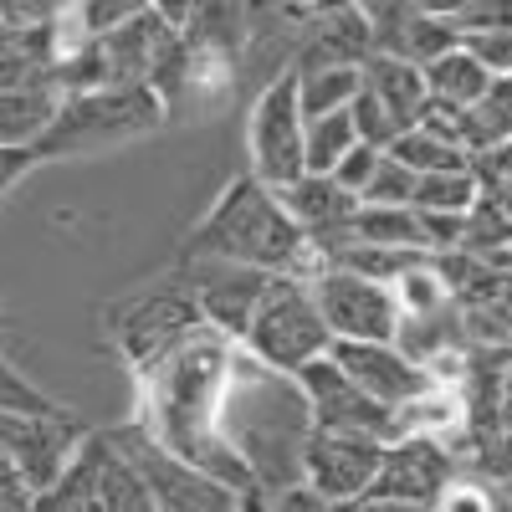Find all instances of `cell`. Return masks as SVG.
Instances as JSON below:
<instances>
[{"mask_svg": "<svg viewBox=\"0 0 512 512\" xmlns=\"http://www.w3.org/2000/svg\"><path fill=\"white\" fill-rule=\"evenodd\" d=\"M236 344L216 328H195L169 354L134 369V431L195 472L241 492L246 512H267L272 497L246 477V466L221 441V395Z\"/></svg>", "mask_w": 512, "mask_h": 512, "instance_id": "6da1fadb", "label": "cell"}, {"mask_svg": "<svg viewBox=\"0 0 512 512\" xmlns=\"http://www.w3.org/2000/svg\"><path fill=\"white\" fill-rule=\"evenodd\" d=\"M313 431L318 420L297 374L267 369L262 359H251L236 344L226 395H221V441L246 466V477L267 497L303 487V456H308Z\"/></svg>", "mask_w": 512, "mask_h": 512, "instance_id": "7a4b0ae2", "label": "cell"}, {"mask_svg": "<svg viewBox=\"0 0 512 512\" xmlns=\"http://www.w3.org/2000/svg\"><path fill=\"white\" fill-rule=\"evenodd\" d=\"M180 262H236L251 272H267V277H313L318 272L313 241L297 231L282 195L256 180L251 169L216 195V205L185 236Z\"/></svg>", "mask_w": 512, "mask_h": 512, "instance_id": "3957f363", "label": "cell"}, {"mask_svg": "<svg viewBox=\"0 0 512 512\" xmlns=\"http://www.w3.org/2000/svg\"><path fill=\"white\" fill-rule=\"evenodd\" d=\"M169 123V108L154 88H93L67 93L52 134L36 144V164L52 159H93L123 144H139Z\"/></svg>", "mask_w": 512, "mask_h": 512, "instance_id": "277c9868", "label": "cell"}, {"mask_svg": "<svg viewBox=\"0 0 512 512\" xmlns=\"http://www.w3.org/2000/svg\"><path fill=\"white\" fill-rule=\"evenodd\" d=\"M241 349L251 359H262L267 369L282 374H303L308 364L333 354V333L318 313V297L308 277H272L262 308H256Z\"/></svg>", "mask_w": 512, "mask_h": 512, "instance_id": "5b68a950", "label": "cell"}, {"mask_svg": "<svg viewBox=\"0 0 512 512\" xmlns=\"http://www.w3.org/2000/svg\"><path fill=\"white\" fill-rule=\"evenodd\" d=\"M108 333H113V344L118 354L128 359V369H144L154 364L159 354H169L180 344V338H190L195 328H205L200 318V303H195V292L185 287L180 272H169L159 277L154 287H134V292H123L118 303H108Z\"/></svg>", "mask_w": 512, "mask_h": 512, "instance_id": "8992f818", "label": "cell"}, {"mask_svg": "<svg viewBox=\"0 0 512 512\" xmlns=\"http://www.w3.org/2000/svg\"><path fill=\"white\" fill-rule=\"evenodd\" d=\"M246 149H251V175L272 190H287L308 175V113L297 98L292 67L262 82L246 118Z\"/></svg>", "mask_w": 512, "mask_h": 512, "instance_id": "52a82bcc", "label": "cell"}, {"mask_svg": "<svg viewBox=\"0 0 512 512\" xmlns=\"http://www.w3.org/2000/svg\"><path fill=\"white\" fill-rule=\"evenodd\" d=\"M308 282H313L318 313H323V323L333 333V344H395L400 303H395V292L384 282L344 272V267H323Z\"/></svg>", "mask_w": 512, "mask_h": 512, "instance_id": "ba28073f", "label": "cell"}, {"mask_svg": "<svg viewBox=\"0 0 512 512\" xmlns=\"http://www.w3.org/2000/svg\"><path fill=\"white\" fill-rule=\"evenodd\" d=\"M108 441H113V446L128 456V466L144 477L154 512H246L241 492H231L226 482L195 472V466H185V461H175V456H164L154 441H144V436L134 431V425H128V431H118V436H108Z\"/></svg>", "mask_w": 512, "mask_h": 512, "instance_id": "9c48e42d", "label": "cell"}, {"mask_svg": "<svg viewBox=\"0 0 512 512\" xmlns=\"http://www.w3.org/2000/svg\"><path fill=\"white\" fill-rule=\"evenodd\" d=\"M93 441V431L72 410L67 415H0V451L31 482V492H52L77 451Z\"/></svg>", "mask_w": 512, "mask_h": 512, "instance_id": "30bf717a", "label": "cell"}, {"mask_svg": "<svg viewBox=\"0 0 512 512\" xmlns=\"http://www.w3.org/2000/svg\"><path fill=\"white\" fill-rule=\"evenodd\" d=\"M303 395L313 405V420L318 431H344V436H364V441H379V446H395L400 441V415L384 410L379 400H369L359 384L338 369V359H318L297 374Z\"/></svg>", "mask_w": 512, "mask_h": 512, "instance_id": "8fae6325", "label": "cell"}, {"mask_svg": "<svg viewBox=\"0 0 512 512\" xmlns=\"http://www.w3.org/2000/svg\"><path fill=\"white\" fill-rule=\"evenodd\" d=\"M384 466V446L364 441V436H344V431H313L308 456H303V487L333 507L364 502L379 482Z\"/></svg>", "mask_w": 512, "mask_h": 512, "instance_id": "7c38bea8", "label": "cell"}, {"mask_svg": "<svg viewBox=\"0 0 512 512\" xmlns=\"http://www.w3.org/2000/svg\"><path fill=\"white\" fill-rule=\"evenodd\" d=\"M180 277L195 292L205 328H216L231 344L246 338L256 308H262V297L272 287L267 272H251V267H236V262H180Z\"/></svg>", "mask_w": 512, "mask_h": 512, "instance_id": "4fadbf2b", "label": "cell"}, {"mask_svg": "<svg viewBox=\"0 0 512 512\" xmlns=\"http://www.w3.org/2000/svg\"><path fill=\"white\" fill-rule=\"evenodd\" d=\"M364 16H369V36H374V57H395L420 72L461 47L451 11H441V6H364Z\"/></svg>", "mask_w": 512, "mask_h": 512, "instance_id": "5bb4252c", "label": "cell"}, {"mask_svg": "<svg viewBox=\"0 0 512 512\" xmlns=\"http://www.w3.org/2000/svg\"><path fill=\"white\" fill-rule=\"evenodd\" d=\"M466 472V466L436 446V441H395L384 446V466H379V482L369 497H384V502H410V507H436L441 492Z\"/></svg>", "mask_w": 512, "mask_h": 512, "instance_id": "9a60e30c", "label": "cell"}, {"mask_svg": "<svg viewBox=\"0 0 512 512\" xmlns=\"http://www.w3.org/2000/svg\"><path fill=\"white\" fill-rule=\"evenodd\" d=\"M333 359L369 400H379L384 410H395V415L436 384L400 344H333Z\"/></svg>", "mask_w": 512, "mask_h": 512, "instance_id": "2e32d148", "label": "cell"}, {"mask_svg": "<svg viewBox=\"0 0 512 512\" xmlns=\"http://www.w3.org/2000/svg\"><path fill=\"white\" fill-rule=\"evenodd\" d=\"M374 57V36L364 6H333L313 11V21L297 36L292 72H333V67H364Z\"/></svg>", "mask_w": 512, "mask_h": 512, "instance_id": "e0dca14e", "label": "cell"}, {"mask_svg": "<svg viewBox=\"0 0 512 512\" xmlns=\"http://www.w3.org/2000/svg\"><path fill=\"white\" fill-rule=\"evenodd\" d=\"M277 195H282V205H287V216L297 221V231L313 241V251L344 241L349 226H354V216H359V200L338 185L333 175H303L297 185H287V190H277Z\"/></svg>", "mask_w": 512, "mask_h": 512, "instance_id": "ac0fdd59", "label": "cell"}, {"mask_svg": "<svg viewBox=\"0 0 512 512\" xmlns=\"http://www.w3.org/2000/svg\"><path fill=\"white\" fill-rule=\"evenodd\" d=\"M364 93L400 123V134L425 118L431 108V88H425V72L410 67V62H395V57H369L364 62Z\"/></svg>", "mask_w": 512, "mask_h": 512, "instance_id": "d6986e66", "label": "cell"}, {"mask_svg": "<svg viewBox=\"0 0 512 512\" xmlns=\"http://www.w3.org/2000/svg\"><path fill=\"white\" fill-rule=\"evenodd\" d=\"M62 113L57 88H0V149L36 154V144L52 134Z\"/></svg>", "mask_w": 512, "mask_h": 512, "instance_id": "ffe728a7", "label": "cell"}, {"mask_svg": "<svg viewBox=\"0 0 512 512\" xmlns=\"http://www.w3.org/2000/svg\"><path fill=\"white\" fill-rule=\"evenodd\" d=\"M461 144H466L472 159L497 154V149L512 144V72L492 77V88L461 113Z\"/></svg>", "mask_w": 512, "mask_h": 512, "instance_id": "44dd1931", "label": "cell"}, {"mask_svg": "<svg viewBox=\"0 0 512 512\" xmlns=\"http://www.w3.org/2000/svg\"><path fill=\"white\" fill-rule=\"evenodd\" d=\"M425 88H431V103L466 113V108H472V103L492 88V72H487L472 52H466V47H456V52H446L441 62L425 67Z\"/></svg>", "mask_w": 512, "mask_h": 512, "instance_id": "7402d4cb", "label": "cell"}, {"mask_svg": "<svg viewBox=\"0 0 512 512\" xmlns=\"http://www.w3.org/2000/svg\"><path fill=\"white\" fill-rule=\"evenodd\" d=\"M477 200H482V180L472 164V169H446V175H420L410 210H420V216H472Z\"/></svg>", "mask_w": 512, "mask_h": 512, "instance_id": "603a6c76", "label": "cell"}, {"mask_svg": "<svg viewBox=\"0 0 512 512\" xmlns=\"http://www.w3.org/2000/svg\"><path fill=\"white\" fill-rule=\"evenodd\" d=\"M364 93V67H333V72H297V98L308 123L328 113H349Z\"/></svg>", "mask_w": 512, "mask_h": 512, "instance_id": "cb8c5ba5", "label": "cell"}, {"mask_svg": "<svg viewBox=\"0 0 512 512\" xmlns=\"http://www.w3.org/2000/svg\"><path fill=\"white\" fill-rule=\"evenodd\" d=\"M390 159L405 164L415 180H420V175H446V169H472V164H477L461 144L431 134V128H410V134H400V139L390 144Z\"/></svg>", "mask_w": 512, "mask_h": 512, "instance_id": "d4e9b609", "label": "cell"}, {"mask_svg": "<svg viewBox=\"0 0 512 512\" xmlns=\"http://www.w3.org/2000/svg\"><path fill=\"white\" fill-rule=\"evenodd\" d=\"M359 149V128H354V108L349 113H328L308 123V175H333L338 164Z\"/></svg>", "mask_w": 512, "mask_h": 512, "instance_id": "484cf974", "label": "cell"}, {"mask_svg": "<svg viewBox=\"0 0 512 512\" xmlns=\"http://www.w3.org/2000/svg\"><path fill=\"white\" fill-rule=\"evenodd\" d=\"M431 512H512V492L497 487V482H487V477H477V472H461L441 492V502Z\"/></svg>", "mask_w": 512, "mask_h": 512, "instance_id": "4316f807", "label": "cell"}, {"mask_svg": "<svg viewBox=\"0 0 512 512\" xmlns=\"http://www.w3.org/2000/svg\"><path fill=\"white\" fill-rule=\"evenodd\" d=\"M0 415H67V405H57L47 390H36L0 349Z\"/></svg>", "mask_w": 512, "mask_h": 512, "instance_id": "83f0119b", "label": "cell"}, {"mask_svg": "<svg viewBox=\"0 0 512 512\" xmlns=\"http://www.w3.org/2000/svg\"><path fill=\"white\" fill-rule=\"evenodd\" d=\"M359 205H379V210H410L415 205V175L405 164H395L390 154L379 159V169H374V180H369V190L359 195Z\"/></svg>", "mask_w": 512, "mask_h": 512, "instance_id": "f1b7e54d", "label": "cell"}, {"mask_svg": "<svg viewBox=\"0 0 512 512\" xmlns=\"http://www.w3.org/2000/svg\"><path fill=\"white\" fill-rule=\"evenodd\" d=\"M446 11H451V26H456L461 41L512 31V0H487V6H446Z\"/></svg>", "mask_w": 512, "mask_h": 512, "instance_id": "f546056e", "label": "cell"}, {"mask_svg": "<svg viewBox=\"0 0 512 512\" xmlns=\"http://www.w3.org/2000/svg\"><path fill=\"white\" fill-rule=\"evenodd\" d=\"M466 472H477V477H487L497 487H512V431H497V436L477 441L472 466H466Z\"/></svg>", "mask_w": 512, "mask_h": 512, "instance_id": "4dcf8cb0", "label": "cell"}, {"mask_svg": "<svg viewBox=\"0 0 512 512\" xmlns=\"http://www.w3.org/2000/svg\"><path fill=\"white\" fill-rule=\"evenodd\" d=\"M477 180H482V195L487 200H497V205L512 210V144L477 159Z\"/></svg>", "mask_w": 512, "mask_h": 512, "instance_id": "1f68e13d", "label": "cell"}, {"mask_svg": "<svg viewBox=\"0 0 512 512\" xmlns=\"http://www.w3.org/2000/svg\"><path fill=\"white\" fill-rule=\"evenodd\" d=\"M379 159H384L379 149H369V144H359V149H354V154H349L344 164H338V169H333V180H338V185H344V190H349V195L359 200V195L369 190V180H374V169H379Z\"/></svg>", "mask_w": 512, "mask_h": 512, "instance_id": "d6a6232c", "label": "cell"}, {"mask_svg": "<svg viewBox=\"0 0 512 512\" xmlns=\"http://www.w3.org/2000/svg\"><path fill=\"white\" fill-rule=\"evenodd\" d=\"M0 512H36V492H31V482L11 466L6 451H0Z\"/></svg>", "mask_w": 512, "mask_h": 512, "instance_id": "836d02e7", "label": "cell"}, {"mask_svg": "<svg viewBox=\"0 0 512 512\" xmlns=\"http://www.w3.org/2000/svg\"><path fill=\"white\" fill-rule=\"evenodd\" d=\"M36 169V154H11V149H0V200H6L26 175Z\"/></svg>", "mask_w": 512, "mask_h": 512, "instance_id": "e575fe53", "label": "cell"}, {"mask_svg": "<svg viewBox=\"0 0 512 512\" xmlns=\"http://www.w3.org/2000/svg\"><path fill=\"white\" fill-rule=\"evenodd\" d=\"M267 512H344V507H333V502L313 497L308 487H292V492L272 497V507H267Z\"/></svg>", "mask_w": 512, "mask_h": 512, "instance_id": "d590c367", "label": "cell"}, {"mask_svg": "<svg viewBox=\"0 0 512 512\" xmlns=\"http://www.w3.org/2000/svg\"><path fill=\"white\" fill-rule=\"evenodd\" d=\"M344 512H431V507H410V502H384V497H364V502H349Z\"/></svg>", "mask_w": 512, "mask_h": 512, "instance_id": "8d00e7d4", "label": "cell"}, {"mask_svg": "<svg viewBox=\"0 0 512 512\" xmlns=\"http://www.w3.org/2000/svg\"><path fill=\"white\" fill-rule=\"evenodd\" d=\"M507 492H512V487H507Z\"/></svg>", "mask_w": 512, "mask_h": 512, "instance_id": "74e56055", "label": "cell"}]
</instances>
